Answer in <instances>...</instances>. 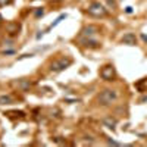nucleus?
<instances>
[{
  "label": "nucleus",
  "instance_id": "obj_12",
  "mask_svg": "<svg viewBox=\"0 0 147 147\" xmlns=\"http://www.w3.org/2000/svg\"><path fill=\"white\" fill-rule=\"evenodd\" d=\"M5 115H7V116H18V118H24V116H25V113H24L22 110H15V112H6Z\"/></svg>",
  "mask_w": 147,
  "mask_h": 147
},
{
  "label": "nucleus",
  "instance_id": "obj_16",
  "mask_svg": "<svg viewBox=\"0 0 147 147\" xmlns=\"http://www.w3.org/2000/svg\"><path fill=\"white\" fill-rule=\"evenodd\" d=\"M125 12H127V13H131V12H132V7H129V6L125 7Z\"/></svg>",
  "mask_w": 147,
  "mask_h": 147
},
{
  "label": "nucleus",
  "instance_id": "obj_19",
  "mask_svg": "<svg viewBox=\"0 0 147 147\" xmlns=\"http://www.w3.org/2000/svg\"><path fill=\"white\" fill-rule=\"evenodd\" d=\"M0 24H2V16H0Z\"/></svg>",
  "mask_w": 147,
  "mask_h": 147
},
{
  "label": "nucleus",
  "instance_id": "obj_17",
  "mask_svg": "<svg viewBox=\"0 0 147 147\" xmlns=\"http://www.w3.org/2000/svg\"><path fill=\"white\" fill-rule=\"evenodd\" d=\"M141 38H143V40L147 43V35H146V34H143V35H141Z\"/></svg>",
  "mask_w": 147,
  "mask_h": 147
},
{
  "label": "nucleus",
  "instance_id": "obj_5",
  "mask_svg": "<svg viewBox=\"0 0 147 147\" xmlns=\"http://www.w3.org/2000/svg\"><path fill=\"white\" fill-rule=\"evenodd\" d=\"M80 44H82L84 47H88V49H97L100 47V43L97 40H91V38H87V37H82V38H80Z\"/></svg>",
  "mask_w": 147,
  "mask_h": 147
},
{
  "label": "nucleus",
  "instance_id": "obj_9",
  "mask_svg": "<svg viewBox=\"0 0 147 147\" xmlns=\"http://www.w3.org/2000/svg\"><path fill=\"white\" fill-rule=\"evenodd\" d=\"M97 31H99V28H97V27H94V25H88V27H85L81 32H82V35L88 37V35H91V34H94V32H97Z\"/></svg>",
  "mask_w": 147,
  "mask_h": 147
},
{
  "label": "nucleus",
  "instance_id": "obj_15",
  "mask_svg": "<svg viewBox=\"0 0 147 147\" xmlns=\"http://www.w3.org/2000/svg\"><path fill=\"white\" fill-rule=\"evenodd\" d=\"M107 143H109V144H113V146H119V143H116V141H113V140H107Z\"/></svg>",
  "mask_w": 147,
  "mask_h": 147
},
{
  "label": "nucleus",
  "instance_id": "obj_6",
  "mask_svg": "<svg viewBox=\"0 0 147 147\" xmlns=\"http://www.w3.org/2000/svg\"><path fill=\"white\" fill-rule=\"evenodd\" d=\"M122 43L128 44V46H136V44H137V37H136V34L127 32L124 37H122Z\"/></svg>",
  "mask_w": 147,
  "mask_h": 147
},
{
  "label": "nucleus",
  "instance_id": "obj_8",
  "mask_svg": "<svg viewBox=\"0 0 147 147\" xmlns=\"http://www.w3.org/2000/svg\"><path fill=\"white\" fill-rule=\"evenodd\" d=\"M102 124L105 125V127H107V128H110V129H115V127H116V119L115 118H112V116H107V118H105L103 121H102Z\"/></svg>",
  "mask_w": 147,
  "mask_h": 147
},
{
  "label": "nucleus",
  "instance_id": "obj_1",
  "mask_svg": "<svg viewBox=\"0 0 147 147\" xmlns=\"http://www.w3.org/2000/svg\"><path fill=\"white\" fill-rule=\"evenodd\" d=\"M116 99H118V91H116V90H112V88L103 90V91L99 94V97H97L99 105H102V106H109V105H112Z\"/></svg>",
  "mask_w": 147,
  "mask_h": 147
},
{
  "label": "nucleus",
  "instance_id": "obj_13",
  "mask_svg": "<svg viewBox=\"0 0 147 147\" xmlns=\"http://www.w3.org/2000/svg\"><path fill=\"white\" fill-rule=\"evenodd\" d=\"M35 18H40V16H43L44 15V10H43V7H37V10H35Z\"/></svg>",
  "mask_w": 147,
  "mask_h": 147
},
{
  "label": "nucleus",
  "instance_id": "obj_18",
  "mask_svg": "<svg viewBox=\"0 0 147 147\" xmlns=\"http://www.w3.org/2000/svg\"><path fill=\"white\" fill-rule=\"evenodd\" d=\"M144 102H147V96H146V97H143V99L140 100V103H144Z\"/></svg>",
  "mask_w": 147,
  "mask_h": 147
},
{
  "label": "nucleus",
  "instance_id": "obj_2",
  "mask_svg": "<svg viewBox=\"0 0 147 147\" xmlns=\"http://www.w3.org/2000/svg\"><path fill=\"white\" fill-rule=\"evenodd\" d=\"M87 12H88V15H91L94 18H105L107 15L106 7L100 2H91L87 7Z\"/></svg>",
  "mask_w": 147,
  "mask_h": 147
},
{
  "label": "nucleus",
  "instance_id": "obj_4",
  "mask_svg": "<svg viewBox=\"0 0 147 147\" xmlns=\"http://www.w3.org/2000/svg\"><path fill=\"white\" fill-rule=\"evenodd\" d=\"M99 74H100L102 80H105V81H113V80L116 78V72H115L113 65H105V66L100 69Z\"/></svg>",
  "mask_w": 147,
  "mask_h": 147
},
{
  "label": "nucleus",
  "instance_id": "obj_14",
  "mask_svg": "<svg viewBox=\"0 0 147 147\" xmlns=\"http://www.w3.org/2000/svg\"><path fill=\"white\" fill-rule=\"evenodd\" d=\"M12 0H0V6H6V5H10Z\"/></svg>",
  "mask_w": 147,
  "mask_h": 147
},
{
  "label": "nucleus",
  "instance_id": "obj_11",
  "mask_svg": "<svg viewBox=\"0 0 147 147\" xmlns=\"http://www.w3.org/2000/svg\"><path fill=\"white\" fill-rule=\"evenodd\" d=\"M65 18H66V13H65V15H60V16H59V18H57V19H56V21H55V22L52 24V25H50V27L47 28V31H50L52 28H55V27L57 25V24H60V22H62V21H63Z\"/></svg>",
  "mask_w": 147,
  "mask_h": 147
},
{
  "label": "nucleus",
  "instance_id": "obj_10",
  "mask_svg": "<svg viewBox=\"0 0 147 147\" xmlns=\"http://www.w3.org/2000/svg\"><path fill=\"white\" fill-rule=\"evenodd\" d=\"M13 99L10 96H0V105H12Z\"/></svg>",
  "mask_w": 147,
  "mask_h": 147
},
{
  "label": "nucleus",
  "instance_id": "obj_3",
  "mask_svg": "<svg viewBox=\"0 0 147 147\" xmlns=\"http://www.w3.org/2000/svg\"><path fill=\"white\" fill-rule=\"evenodd\" d=\"M71 63H72V59H69V57H59V59H56V60H53V62L50 63V71H53V72H60V71H65L66 68H69L71 66Z\"/></svg>",
  "mask_w": 147,
  "mask_h": 147
},
{
  "label": "nucleus",
  "instance_id": "obj_7",
  "mask_svg": "<svg viewBox=\"0 0 147 147\" xmlns=\"http://www.w3.org/2000/svg\"><path fill=\"white\" fill-rule=\"evenodd\" d=\"M7 32H9V35L10 37H13V35H16L18 32H19V30H21V25L18 22H10V24H7Z\"/></svg>",
  "mask_w": 147,
  "mask_h": 147
}]
</instances>
